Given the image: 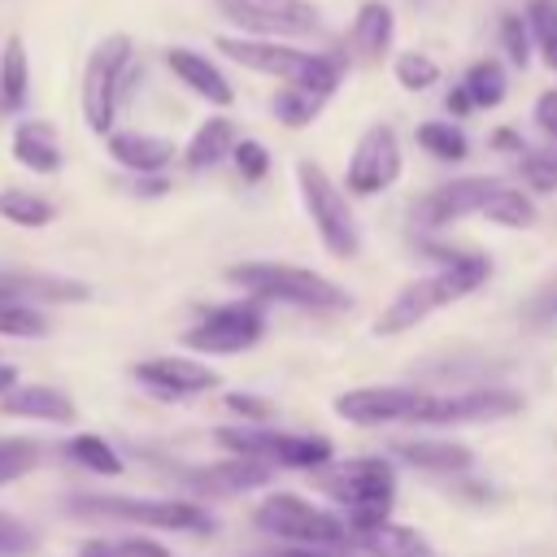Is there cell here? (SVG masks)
Here are the masks:
<instances>
[{
    "mask_svg": "<svg viewBox=\"0 0 557 557\" xmlns=\"http://www.w3.org/2000/svg\"><path fill=\"white\" fill-rule=\"evenodd\" d=\"M518 174H522V187L531 196H553L557 191V148H527L518 152Z\"/></svg>",
    "mask_w": 557,
    "mask_h": 557,
    "instance_id": "35",
    "label": "cell"
},
{
    "mask_svg": "<svg viewBox=\"0 0 557 557\" xmlns=\"http://www.w3.org/2000/svg\"><path fill=\"white\" fill-rule=\"evenodd\" d=\"M496 35H500V52H505V61H509V65H518V70H527V65H531V57H535V44H531V26H527V17H522V13H513V9H505V13H500V22H496Z\"/></svg>",
    "mask_w": 557,
    "mask_h": 557,
    "instance_id": "36",
    "label": "cell"
},
{
    "mask_svg": "<svg viewBox=\"0 0 557 557\" xmlns=\"http://www.w3.org/2000/svg\"><path fill=\"white\" fill-rule=\"evenodd\" d=\"M396 39V13L383 0H361L348 22V57L361 65H379L392 52Z\"/></svg>",
    "mask_w": 557,
    "mask_h": 557,
    "instance_id": "17",
    "label": "cell"
},
{
    "mask_svg": "<svg viewBox=\"0 0 557 557\" xmlns=\"http://www.w3.org/2000/svg\"><path fill=\"white\" fill-rule=\"evenodd\" d=\"M0 300L70 305V300H87V287L74 283V278H57V274H0Z\"/></svg>",
    "mask_w": 557,
    "mask_h": 557,
    "instance_id": "26",
    "label": "cell"
},
{
    "mask_svg": "<svg viewBox=\"0 0 557 557\" xmlns=\"http://www.w3.org/2000/svg\"><path fill=\"white\" fill-rule=\"evenodd\" d=\"M9 387H17V370H13V366H0V396H4Z\"/></svg>",
    "mask_w": 557,
    "mask_h": 557,
    "instance_id": "50",
    "label": "cell"
},
{
    "mask_svg": "<svg viewBox=\"0 0 557 557\" xmlns=\"http://www.w3.org/2000/svg\"><path fill=\"white\" fill-rule=\"evenodd\" d=\"M261 335H265V305L257 296H239L200 309V318L183 331V348H191L196 357H239L257 348Z\"/></svg>",
    "mask_w": 557,
    "mask_h": 557,
    "instance_id": "10",
    "label": "cell"
},
{
    "mask_svg": "<svg viewBox=\"0 0 557 557\" xmlns=\"http://www.w3.org/2000/svg\"><path fill=\"white\" fill-rule=\"evenodd\" d=\"M527 26H531V44H535V57L557 70V0H527L522 9Z\"/></svg>",
    "mask_w": 557,
    "mask_h": 557,
    "instance_id": "33",
    "label": "cell"
},
{
    "mask_svg": "<svg viewBox=\"0 0 557 557\" xmlns=\"http://www.w3.org/2000/svg\"><path fill=\"white\" fill-rule=\"evenodd\" d=\"M252 527L283 544H339V548L352 544L344 513L313 505L309 496H296V492H265L252 505Z\"/></svg>",
    "mask_w": 557,
    "mask_h": 557,
    "instance_id": "9",
    "label": "cell"
},
{
    "mask_svg": "<svg viewBox=\"0 0 557 557\" xmlns=\"http://www.w3.org/2000/svg\"><path fill=\"white\" fill-rule=\"evenodd\" d=\"M274 557H348L339 544H283Z\"/></svg>",
    "mask_w": 557,
    "mask_h": 557,
    "instance_id": "47",
    "label": "cell"
},
{
    "mask_svg": "<svg viewBox=\"0 0 557 557\" xmlns=\"http://www.w3.org/2000/svg\"><path fill=\"white\" fill-rule=\"evenodd\" d=\"M487 148H496V152H527V139H522V131H513V126H496L492 135H487Z\"/></svg>",
    "mask_w": 557,
    "mask_h": 557,
    "instance_id": "46",
    "label": "cell"
},
{
    "mask_svg": "<svg viewBox=\"0 0 557 557\" xmlns=\"http://www.w3.org/2000/svg\"><path fill=\"white\" fill-rule=\"evenodd\" d=\"M422 257L435 261V270L409 278L387 305L383 313L374 318V335L383 339H396L413 326H422L431 313L474 296L487 278H492V257L487 252H474V248H453V244H440V239H422Z\"/></svg>",
    "mask_w": 557,
    "mask_h": 557,
    "instance_id": "1",
    "label": "cell"
},
{
    "mask_svg": "<svg viewBox=\"0 0 557 557\" xmlns=\"http://www.w3.org/2000/svg\"><path fill=\"white\" fill-rule=\"evenodd\" d=\"M296 187H300V205L318 231V244L326 248V257L335 261H352L361 252V226L352 213L348 191L318 165V161H296Z\"/></svg>",
    "mask_w": 557,
    "mask_h": 557,
    "instance_id": "5",
    "label": "cell"
},
{
    "mask_svg": "<svg viewBox=\"0 0 557 557\" xmlns=\"http://www.w3.org/2000/svg\"><path fill=\"white\" fill-rule=\"evenodd\" d=\"M548 144H553V148H557V139H548Z\"/></svg>",
    "mask_w": 557,
    "mask_h": 557,
    "instance_id": "51",
    "label": "cell"
},
{
    "mask_svg": "<svg viewBox=\"0 0 557 557\" xmlns=\"http://www.w3.org/2000/svg\"><path fill=\"white\" fill-rule=\"evenodd\" d=\"M352 544H357L366 557H426V553H435L418 527H405V522H392V518L379 522V527L357 531Z\"/></svg>",
    "mask_w": 557,
    "mask_h": 557,
    "instance_id": "25",
    "label": "cell"
},
{
    "mask_svg": "<svg viewBox=\"0 0 557 557\" xmlns=\"http://www.w3.org/2000/svg\"><path fill=\"white\" fill-rule=\"evenodd\" d=\"M522 413V396L500 383H479L466 392H431L413 426H474V422H505Z\"/></svg>",
    "mask_w": 557,
    "mask_h": 557,
    "instance_id": "13",
    "label": "cell"
},
{
    "mask_svg": "<svg viewBox=\"0 0 557 557\" xmlns=\"http://www.w3.org/2000/svg\"><path fill=\"white\" fill-rule=\"evenodd\" d=\"M104 148H109V157H113L122 170H131V174H161V170L178 157L174 139L152 135V131H109V135H104Z\"/></svg>",
    "mask_w": 557,
    "mask_h": 557,
    "instance_id": "19",
    "label": "cell"
},
{
    "mask_svg": "<svg viewBox=\"0 0 557 557\" xmlns=\"http://www.w3.org/2000/svg\"><path fill=\"white\" fill-rule=\"evenodd\" d=\"M405 174V152H400V139L387 122H374L357 135L352 152H348V170H344V191L357 196V200H370V196H383L387 187H396Z\"/></svg>",
    "mask_w": 557,
    "mask_h": 557,
    "instance_id": "11",
    "label": "cell"
},
{
    "mask_svg": "<svg viewBox=\"0 0 557 557\" xmlns=\"http://www.w3.org/2000/svg\"><path fill=\"white\" fill-rule=\"evenodd\" d=\"M39 453L44 448L35 440H0V487L13 483V479H22L26 470H35Z\"/></svg>",
    "mask_w": 557,
    "mask_h": 557,
    "instance_id": "39",
    "label": "cell"
},
{
    "mask_svg": "<svg viewBox=\"0 0 557 557\" xmlns=\"http://www.w3.org/2000/svg\"><path fill=\"white\" fill-rule=\"evenodd\" d=\"M0 409L13 413V418H35V422H52V426H70L78 418L74 400L61 392V387H48V383H26V387H9L0 396Z\"/></svg>",
    "mask_w": 557,
    "mask_h": 557,
    "instance_id": "22",
    "label": "cell"
},
{
    "mask_svg": "<svg viewBox=\"0 0 557 557\" xmlns=\"http://www.w3.org/2000/svg\"><path fill=\"white\" fill-rule=\"evenodd\" d=\"M387 453L413 470H426V474H461L474 466V453L461 444V440H435V435H418V440H396L387 444Z\"/></svg>",
    "mask_w": 557,
    "mask_h": 557,
    "instance_id": "21",
    "label": "cell"
},
{
    "mask_svg": "<svg viewBox=\"0 0 557 557\" xmlns=\"http://www.w3.org/2000/svg\"><path fill=\"white\" fill-rule=\"evenodd\" d=\"M235 139H239L235 122L222 117V113H213V117H205V122L191 131V139H187V148H183V165L196 170V174H200V170H213V165H222V161L231 157Z\"/></svg>",
    "mask_w": 557,
    "mask_h": 557,
    "instance_id": "24",
    "label": "cell"
},
{
    "mask_svg": "<svg viewBox=\"0 0 557 557\" xmlns=\"http://www.w3.org/2000/svg\"><path fill=\"white\" fill-rule=\"evenodd\" d=\"M500 178L492 174H461V178H448L440 187H431L426 196L413 200V222L422 231H444L453 222H466V218H479L487 196L496 191Z\"/></svg>",
    "mask_w": 557,
    "mask_h": 557,
    "instance_id": "16",
    "label": "cell"
},
{
    "mask_svg": "<svg viewBox=\"0 0 557 557\" xmlns=\"http://www.w3.org/2000/svg\"><path fill=\"white\" fill-rule=\"evenodd\" d=\"M226 409H231L239 422H270V418H274V400L252 396V392H226Z\"/></svg>",
    "mask_w": 557,
    "mask_h": 557,
    "instance_id": "43",
    "label": "cell"
},
{
    "mask_svg": "<svg viewBox=\"0 0 557 557\" xmlns=\"http://www.w3.org/2000/svg\"><path fill=\"white\" fill-rule=\"evenodd\" d=\"M553 322H557V274H548V278L527 296V305H522V326L544 331V326H553Z\"/></svg>",
    "mask_w": 557,
    "mask_h": 557,
    "instance_id": "40",
    "label": "cell"
},
{
    "mask_svg": "<svg viewBox=\"0 0 557 557\" xmlns=\"http://www.w3.org/2000/svg\"><path fill=\"white\" fill-rule=\"evenodd\" d=\"M135 383L161 400H191V396H205L213 392L222 379L209 361H200L196 352H165V357H144L131 366Z\"/></svg>",
    "mask_w": 557,
    "mask_h": 557,
    "instance_id": "15",
    "label": "cell"
},
{
    "mask_svg": "<svg viewBox=\"0 0 557 557\" xmlns=\"http://www.w3.org/2000/svg\"><path fill=\"white\" fill-rule=\"evenodd\" d=\"M231 161H235V170H239L244 183H261L270 174V148L261 139H235Z\"/></svg>",
    "mask_w": 557,
    "mask_h": 557,
    "instance_id": "41",
    "label": "cell"
},
{
    "mask_svg": "<svg viewBox=\"0 0 557 557\" xmlns=\"http://www.w3.org/2000/svg\"><path fill=\"white\" fill-rule=\"evenodd\" d=\"M218 13L257 39H305L322 30V9L313 0H213Z\"/></svg>",
    "mask_w": 557,
    "mask_h": 557,
    "instance_id": "12",
    "label": "cell"
},
{
    "mask_svg": "<svg viewBox=\"0 0 557 557\" xmlns=\"http://www.w3.org/2000/svg\"><path fill=\"white\" fill-rule=\"evenodd\" d=\"M0 218L13 222V226H48L57 218L52 200L35 196V191H22V187H4L0 191Z\"/></svg>",
    "mask_w": 557,
    "mask_h": 557,
    "instance_id": "34",
    "label": "cell"
},
{
    "mask_svg": "<svg viewBox=\"0 0 557 557\" xmlns=\"http://www.w3.org/2000/svg\"><path fill=\"white\" fill-rule=\"evenodd\" d=\"M226 278L244 292L257 296L261 305H292L305 313H344L352 309V292L339 287L335 278L296 265V261H235L226 265Z\"/></svg>",
    "mask_w": 557,
    "mask_h": 557,
    "instance_id": "4",
    "label": "cell"
},
{
    "mask_svg": "<svg viewBox=\"0 0 557 557\" xmlns=\"http://www.w3.org/2000/svg\"><path fill=\"white\" fill-rule=\"evenodd\" d=\"M479 218H487V222H496L505 231H531L535 218H540V209H535V196L531 191H522V187H513V183L500 178Z\"/></svg>",
    "mask_w": 557,
    "mask_h": 557,
    "instance_id": "27",
    "label": "cell"
},
{
    "mask_svg": "<svg viewBox=\"0 0 557 557\" xmlns=\"http://www.w3.org/2000/svg\"><path fill=\"white\" fill-rule=\"evenodd\" d=\"M165 65H170V74H174L187 91H196L200 100H209V104H218V109L235 104L231 78H226L205 52H196V48H170V52H165Z\"/></svg>",
    "mask_w": 557,
    "mask_h": 557,
    "instance_id": "20",
    "label": "cell"
},
{
    "mask_svg": "<svg viewBox=\"0 0 557 557\" xmlns=\"http://www.w3.org/2000/svg\"><path fill=\"white\" fill-rule=\"evenodd\" d=\"M135 74V44L131 35H104L83 65V87H78V104H83V122L96 135H109L117 122V104L126 96V83Z\"/></svg>",
    "mask_w": 557,
    "mask_h": 557,
    "instance_id": "8",
    "label": "cell"
},
{
    "mask_svg": "<svg viewBox=\"0 0 557 557\" xmlns=\"http://www.w3.org/2000/svg\"><path fill=\"white\" fill-rule=\"evenodd\" d=\"M35 544H39V535L22 518H13V513L0 509V553L4 557H26V553H35Z\"/></svg>",
    "mask_w": 557,
    "mask_h": 557,
    "instance_id": "42",
    "label": "cell"
},
{
    "mask_svg": "<svg viewBox=\"0 0 557 557\" xmlns=\"http://www.w3.org/2000/svg\"><path fill=\"white\" fill-rule=\"evenodd\" d=\"M531 122H535V131H540L544 139H557V87H548V91L535 96Z\"/></svg>",
    "mask_w": 557,
    "mask_h": 557,
    "instance_id": "45",
    "label": "cell"
},
{
    "mask_svg": "<svg viewBox=\"0 0 557 557\" xmlns=\"http://www.w3.org/2000/svg\"><path fill=\"white\" fill-rule=\"evenodd\" d=\"M213 48L226 61L252 70V74H265V78H278V83H296V87H313L322 96H335V87L348 74V61L344 57H335V52H309V48H296L287 39L218 35Z\"/></svg>",
    "mask_w": 557,
    "mask_h": 557,
    "instance_id": "3",
    "label": "cell"
},
{
    "mask_svg": "<svg viewBox=\"0 0 557 557\" xmlns=\"http://www.w3.org/2000/svg\"><path fill=\"white\" fill-rule=\"evenodd\" d=\"M13 157L17 165H26L30 174H57L61 170V139H57V126L44 122V117H26L13 126Z\"/></svg>",
    "mask_w": 557,
    "mask_h": 557,
    "instance_id": "23",
    "label": "cell"
},
{
    "mask_svg": "<svg viewBox=\"0 0 557 557\" xmlns=\"http://www.w3.org/2000/svg\"><path fill=\"white\" fill-rule=\"evenodd\" d=\"M213 444L235 457L265 461L274 470H318L335 457V444L326 435H300V431H274L270 422H235L218 426Z\"/></svg>",
    "mask_w": 557,
    "mask_h": 557,
    "instance_id": "7",
    "label": "cell"
},
{
    "mask_svg": "<svg viewBox=\"0 0 557 557\" xmlns=\"http://www.w3.org/2000/svg\"><path fill=\"white\" fill-rule=\"evenodd\" d=\"M74 557H117V553L109 548V540H87V544H83Z\"/></svg>",
    "mask_w": 557,
    "mask_h": 557,
    "instance_id": "49",
    "label": "cell"
},
{
    "mask_svg": "<svg viewBox=\"0 0 557 557\" xmlns=\"http://www.w3.org/2000/svg\"><path fill=\"white\" fill-rule=\"evenodd\" d=\"M65 509L74 518H104V522H131L144 531H183V535H213V513L196 500L161 496V500H139V496H70Z\"/></svg>",
    "mask_w": 557,
    "mask_h": 557,
    "instance_id": "6",
    "label": "cell"
},
{
    "mask_svg": "<svg viewBox=\"0 0 557 557\" xmlns=\"http://www.w3.org/2000/svg\"><path fill=\"white\" fill-rule=\"evenodd\" d=\"M0 335H9V339H39V335H48V318L30 300H0Z\"/></svg>",
    "mask_w": 557,
    "mask_h": 557,
    "instance_id": "37",
    "label": "cell"
},
{
    "mask_svg": "<svg viewBox=\"0 0 557 557\" xmlns=\"http://www.w3.org/2000/svg\"><path fill=\"white\" fill-rule=\"evenodd\" d=\"M444 109H448V117H466V113H474V100H470V91L457 83V87L444 96Z\"/></svg>",
    "mask_w": 557,
    "mask_h": 557,
    "instance_id": "48",
    "label": "cell"
},
{
    "mask_svg": "<svg viewBox=\"0 0 557 557\" xmlns=\"http://www.w3.org/2000/svg\"><path fill=\"white\" fill-rule=\"evenodd\" d=\"M331 96H322V91H313V87H296V83H283L274 96H270V113L287 126V131H305L318 113H322V104H326Z\"/></svg>",
    "mask_w": 557,
    "mask_h": 557,
    "instance_id": "30",
    "label": "cell"
},
{
    "mask_svg": "<svg viewBox=\"0 0 557 557\" xmlns=\"http://www.w3.org/2000/svg\"><path fill=\"white\" fill-rule=\"evenodd\" d=\"M426 557H435V553H426Z\"/></svg>",
    "mask_w": 557,
    "mask_h": 557,
    "instance_id": "52",
    "label": "cell"
},
{
    "mask_svg": "<svg viewBox=\"0 0 557 557\" xmlns=\"http://www.w3.org/2000/svg\"><path fill=\"white\" fill-rule=\"evenodd\" d=\"M413 139H418V148H422L426 157H435V161H444V165L470 157V139H466V131L457 126V117H453V122H448V117H426V122H418Z\"/></svg>",
    "mask_w": 557,
    "mask_h": 557,
    "instance_id": "28",
    "label": "cell"
},
{
    "mask_svg": "<svg viewBox=\"0 0 557 557\" xmlns=\"http://www.w3.org/2000/svg\"><path fill=\"white\" fill-rule=\"evenodd\" d=\"M274 474V466L265 461H252V457H235L226 453L222 461H209V466H191L183 470V479L196 487V492H218V496H235V492H252V487H265Z\"/></svg>",
    "mask_w": 557,
    "mask_h": 557,
    "instance_id": "18",
    "label": "cell"
},
{
    "mask_svg": "<svg viewBox=\"0 0 557 557\" xmlns=\"http://www.w3.org/2000/svg\"><path fill=\"white\" fill-rule=\"evenodd\" d=\"M392 78H396L405 91H426V87L440 83V61L426 57V52H418V48L396 52V61H392Z\"/></svg>",
    "mask_w": 557,
    "mask_h": 557,
    "instance_id": "38",
    "label": "cell"
},
{
    "mask_svg": "<svg viewBox=\"0 0 557 557\" xmlns=\"http://www.w3.org/2000/svg\"><path fill=\"white\" fill-rule=\"evenodd\" d=\"M65 457H70L74 466L91 470V474H104V479H117V474L126 470L122 453H117V448H113L104 435H96V431H83V435H74V440L65 444Z\"/></svg>",
    "mask_w": 557,
    "mask_h": 557,
    "instance_id": "31",
    "label": "cell"
},
{
    "mask_svg": "<svg viewBox=\"0 0 557 557\" xmlns=\"http://www.w3.org/2000/svg\"><path fill=\"white\" fill-rule=\"evenodd\" d=\"M30 91V61H26V39L9 35L0 48V109H22Z\"/></svg>",
    "mask_w": 557,
    "mask_h": 557,
    "instance_id": "29",
    "label": "cell"
},
{
    "mask_svg": "<svg viewBox=\"0 0 557 557\" xmlns=\"http://www.w3.org/2000/svg\"><path fill=\"white\" fill-rule=\"evenodd\" d=\"M431 392L422 387H400V383H366V387H348L339 392L331 405L348 426L361 431H379V426H396V422H418L422 405Z\"/></svg>",
    "mask_w": 557,
    "mask_h": 557,
    "instance_id": "14",
    "label": "cell"
},
{
    "mask_svg": "<svg viewBox=\"0 0 557 557\" xmlns=\"http://www.w3.org/2000/svg\"><path fill=\"white\" fill-rule=\"evenodd\" d=\"M313 483L322 487L326 500L339 505L348 531H366L392 518L396 505V457L392 453H370V457H331L326 466L313 470Z\"/></svg>",
    "mask_w": 557,
    "mask_h": 557,
    "instance_id": "2",
    "label": "cell"
},
{
    "mask_svg": "<svg viewBox=\"0 0 557 557\" xmlns=\"http://www.w3.org/2000/svg\"><path fill=\"white\" fill-rule=\"evenodd\" d=\"M109 548H113L117 557H174V553H170L161 540H152V535H113Z\"/></svg>",
    "mask_w": 557,
    "mask_h": 557,
    "instance_id": "44",
    "label": "cell"
},
{
    "mask_svg": "<svg viewBox=\"0 0 557 557\" xmlns=\"http://www.w3.org/2000/svg\"><path fill=\"white\" fill-rule=\"evenodd\" d=\"M461 87L470 91L474 109H496V104L509 96V74H505V61H496V57H483V61H474V65L466 70Z\"/></svg>",
    "mask_w": 557,
    "mask_h": 557,
    "instance_id": "32",
    "label": "cell"
}]
</instances>
